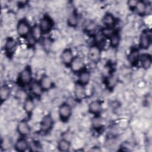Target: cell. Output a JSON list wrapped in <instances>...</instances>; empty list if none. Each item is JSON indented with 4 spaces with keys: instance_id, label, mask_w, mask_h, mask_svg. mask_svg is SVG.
<instances>
[{
    "instance_id": "52a82bcc",
    "label": "cell",
    "mask_w": 152,
    "mask_h": 152,
    "mask_svg": "<svg viewBox=\"0 0 152 152\" xmlns=\"http://www.w3.org/2000/svg\"><path fill=\"white\" fill-rule=\"evenodd\" d=\"M102 49L99 46L93 44L91 45L88 50V58L89 60L94 63L97 64L101 60Z\"/></svg>"
},
{
    "instance_id": "7402d4cb",
    "label": "cell",
    "mask_w": 152,
    "mask_h": 152,
    "mask_svg": "<svg viewBox=\"0 0 152 152\" xmlns=\"http://www.w3.org/2000/svg\"><path fill=\"white\" fill-rule=\"evenodd\" d=\"M11 94V88L8 84H3L0 89V100L2 104L8 100Z\"/></svg>"
},
{
    "instance_id": "5b68a950",
    "label": "cell",
    "mask_w": 152,
    "mask_h": 152,
    "mask_svg": "<svg viewBox=\"0 0 152 152\" xmlns=\"http://www.w3.org/2000/svg\"><path fill=\"white\" fill-rule=\"evenodd\" d=\"M17 33L18 35L24 39H26L30 34L31 26L29 22L25 18L20 19L17 24Z\"/></svg>"
},
{
    "instance_id": "5bb4252c",
    "label": "cell",
    "mask_w": 152,
    "mask_h": 152,
    "mask_svg": "<svg viewBox=\"0 0 152 152\" xmlns=\"http://www.w3.org/2000/svg\"><path fill=\"white\" fill-rule=\"evenodd\" d=\"M140 49L133 47L131 49L128 56V61L132 66H137L140 62Z\"/></svg>"
},
{
    "instance_id": "603a6c76",
    "label": "cell",
    "mask_w": 152,
    "mask_h": 152,
    "mask_svg": "<svg viewBox=\"0 0 152 152\" xmlns=\"http://www.w3.org/2000/svg\"><path fill=\"white\" fill-rule=\"evenodd\" d=\"M105 84L109 90H113L117 84L118 79L114 71H110L105 79Z\"/></svg>"
},
{
    "instance_id": "ffe728a7",
    "label": "cell",
    "mask_w": 152,
    "mask_h": 152,
    "mask_svg": "<svg viewBox=\"0 0 152 152\" xmlns=\"http://www.w3.org/2000/svg\"><path fill=\"white\" fill-rule=\"evenodd\" d=\"M90 80H91V73L86 68L78 74V79L76 82L86 87L89 84Z\"/></svg>"
},
{
    "instance_id": "d4e9b609",
    "label": "cell",
    "mask_w": 152,
    "mask_h": 152,
    "mask_svg": "<svg viewBox=\"0 0 152 152\" xmlns=\"http://www.w3.org/2000/svg\"><path fill=\"white\" fill-rule=\"evenodd\" d=\"M148 5L144 1L141 0L138 1L135 8V11L140 17H144L145 16L148 11Z\"/></svg>"
},
{
    "instance_id": "4fadbf2b",
    "label": "cell",
    "mask_w": 152,
    "mask_h": 152,
    "mask_svg": "<svg viewBox=\"0 0 152 152\" xmlns=\"http://www.w3.org/2000/svg\"><path fill=\"white\" fill-rule=\"evenodd\" d=\"M35 103L31 96H27L23 102V108L27 114L28 118H30L35 109Z\"/></svg>"
},
{
    "instance_id": "44dd1931",
    "label": "cell",
    "mask_w": 152,
    "mask_h": 152,
    "mask_svg": "<svg viewBox=\"0 0 152 152\" xmlns=\"http://www.w3.org/2000/svg\"><path fill=\"white\" fill-rule=\"evenodd\" d=\"M141 67L144 69H148L152 65V56L148 53H143L140 55V62Z\"/></svg>"
},
{
    "instance_id": "f546056e",
    "label": "cell",
    "mask_w": 152,
    "mask_h": 152,
    "mask_svg": "<svg viewBox=\"0 0 152 152\" xmlns=\"http://www.w3.org/2000/svg\"><path fill=\"white\" fill-rule=\"evenodd\" d=\"M40 42H41L42 46L44 50L48 52L49 50L52 45V39L49 37H43Z\"/></svg>"
},
{
    "instance_id": "3957f363",
    "label": "cell",
    "mask_w": 152,
    "mask_h": 152,
    "mask_svg": "<svg viewBox=\"0 0 152 152\" xmlns=\"http://www.w3.org/2000/svg\"><path fill=\"white\" fill-rule=\"evenodd\" d=\"M39 27L43 35L50 33L53 30L55 23L52 18L48 14H45L40 19L38 23Z\"/></svg>"
},
{
    "instance_id": "d6986e66",
    "label": "cell",
    "mask_w": 152,
    "mask_h": 152,
    "mask_svg": "<svg viewBox=\"0 0 152 152\" xmlns=\"http://www.w3.org/2000/svg\"><path fill=\"white\" fill-rule=\"evenodd\" d=\"M28 86L30 93L34 97L39 98L43 93V91L42 90L39 84V80H33Z\"/></svg>"
},
{
    "instance_id": "e0dca14e",
    "label": "cell",
    "mask_w": 152,
    "mask_h": 152,
    "mask_svg": "<svg viewBox=\"0 0 152 152\" xmlns=\"http://www.w3.org/2000/svg\"><path fill=\"white\" fill-rule=\"evenodd\" d=\"M102 21L104 27L115 28V25L116 24L117 19L112 13L107 12L103 15Z\"/></svg>"
},
{
    "instance_id": "6da1fadb",
    "label": "cell",
    "mask_w": 152,
    "mask_h": 152,
    "mask_svg": "<svg viewBox=\"0 0 152 152\" xmlns=\"http://www.w3.org/2000/svg\"><path fill=\"white\" fill-rule=\"evenodd\" d=\"M33 80L31 66L30 65H27L18 74L17 78V84L21 87H24L29 86Z\"/></svg>"
},
{
    "instance_id": "4dcf8cb0",
    "label": "cell",
    "mask_w": 152,
    "mask_h": 152,
    "mask_svg": "<svg viewBox=\"0 0 152 152\" xmlns=\"http://www.w3.org/2000/svg\"><path fill=\"white\" fill-rule=\"evenodd\" d=\"M116 29L115 28H109V27H103L100 30V33L107 40H108L110 37L114 33Z\"/></svg>"
},
{
    "instance_id": "d6a6232c",
    "label": "cell",
    "mask_w": 152,
    "mask_h": 152,
    "mask_svg": "<svg viewBox=\"0 0 152 152\" xmlns=\"http://www.w3.org/2000/svg\"><path fill=\"white\" fill-rule=\"evenodd\" d=\"M28 1H18L17 2V5L18 6L19 8H23L24 7H26L27 5Z\"/></svg>"
},
{
    "instance_id": "484cf974",
    "label": "cell",
    "mask_w": 152,
    "mask_h": 152,
    "mask_svg": "<svg viewBox=\"0 0 152 152\" xmlns=\"http://www.w3.org/2000/svg\"><path fill=\"white\" fill-rule=\"evenodd\" d=\"M30 36L37 43L40 42V41L43 38V34H42V32L38 24L35 23L33 26H31Z\"/></svg>"
},
{
    "instance_id": "2e32d148",
    "label": "cell",
    "mask_w": 152,
    "mask_h": 152,
    "mask_svg": "<svg viewBox=\"0 0 152 152\" xmlns=\"http://www.w3.org/2000/svg\"><path fill=\"white\" fill-rule=\"evenodd\" d=\"M39 82L43 92L49 91L55 86L52 78L46 74H42L39 80Z\"/></svg>"
},
{
    "instance_id": "cb8c5ba5",
    "label": "cell",
    "mask_w": 152,
    "mask_h": 152,
    "mask_svg": "<svg viewBox=\"0 0 152 152\" xmlns=\"http://www.w3.org/2000/svg\"><path fill=\"white\" fill-rule=\"evenodd\" d=\"M91 127L96 132H100L104 128V121L100 115L94 116L91 120Z\"/></svg>"
},
{
    "instance_id": "f1b7e54d",
    "label": "cell",
    "mask_w": 152,
    "mask_h": 152,
    "mask_svg": "<svg viewBox=\"0 0 152 152\" xmlns=\"http://www.w3.org/2000/svg\"><path fill=\"white\" fill-rule=\"evenodd\" d=\"M71 143L70 141L66 139H61L57 143V148L59 151L66 152L70 150Z\"/></svg>"
},
{
    "instance_id": "8fae6325",
    "label": "cell",
    "mask_w": 152,
    "mask_h": 152,
    "mask_svg": "<svg viewBox=\"0 0 152 152\" xmlns=\"http://www.w3.org/2000/svg\"><path fill=\"white\" fill-rule=\"evenodd\" d=\"M75 56L73 53V51L71 48H66L64 49L61 54V59L63 64L69 68Z\"/></svg>"
},
{
    "instance_id": "ba28073f",
    "label": "cell",
    "mask_w": 152,
    "mask_h": 152,
    "mask_svg": "<svg viewBox=\"0 0 152 152\" xmlns=\"http://www.w3.org/2000/svg\"><path fill=\"white\" fill-rule=\"evenodd\" d=\"M151 31L148 30H144L140 36L139 39V49L142 50H147L151 45Z\"/></svg>"
},
{
    "instance_id": "4316f807",
    "label": "cell",
    "mask_w": 152,
    "mask_h": 152,
    "mask_svg": "<svg viewBox=\"0 0 152 152\" xmlns=\"http://www.w3.org/2000/svg\"><path fill=\"white\" fill-rule=\"evenodd\" d=\"M78 21H79V17H78V12L77 10H74L71 12V13L69 15L67 18V20H66L67 25L70 27L75 28L78 24Z\"/></svg>"
},
{
    "instance_id": "1f68e13d",
    "label": "cell",
    "mask_w": 152,
    "mask_h": 152,
    "mask_svg": "<svg viewBox=\"0 0 152 152\" xmlns=\"http://www.w3.org/2000/svg\"><path fill=\"white\" fill-rule=\"evenodd\" d=\"M137 2H138L137 0H129L127 1V5H128V8L132 11H135V8Z\"/></svg>"
},
{
    "instance_id": "8992f818",
    "label": "cell",
    "mask_w": 152,
    "mask_h": 152,
    "mask_svg": "<svg viewBox=\"0 0 152 152\" xmlns=\"http://www.w3.org/2000/svg\"><path fill=\"white\" fill-rule=\"evenodd\" d=\"M18 47L17 41L12 37H8L5 39L4 45V50L5 55L8 58H11L14 55Z\"/></svg>"
},
{
    "instance_id": "30bf717a",
    "label": "cell",
    "mask_w": 152,
    "mask_h": 152,
    "mask_svg": "<svg viewBox=\"0 0 152 152\" xmlns=\"http://www.w3.org/2000/svg\"><path fill=\"white\" fill-rule=\"evenodd\" d=\"M103 109V102L100 99L91 101L88 105V111L93 116L100 115Z\"/></svg>"
},
{
    "instance_id": "7c38bea8",
    "label": "cell",
    "mask_w": 152,
    "mask_h": 152,
    "mask_svg": "<svg viewBox=\"0 0 152 152\" xmlns=\"http://www.w3.org/2000/svg\"><path fill=\"white\" fill-rule=\"evenodd\" d=\"M17 131L20 137H26L28 136L31 131L30 125L27 119L21 120L17 125Z\"/></svg>"
},
{
    "instance_id": "7a4b0ae2",
    "label": "cell",
    "mask_w": 152,
    "mask_h": 152,
    "mask_svg": "<svg viewBox=\"0 0 152 152\" xmlns=\"http://www.w3.org/2000/svg\"><path fill=\"white\" fill-rule=\"evenodd\" d=\"M55 121L53 116L50 113L45 115L40 121L39 132L42 134H49L53 128Z\"/></svg>"
},
{
    "instance_id": "83f0119b",
    "label": "cell",
    "mask_w": 152,
    "mask_h": 152,
    "mask_svg": "<svg viewBox=\"0 0 152 152\" xmlns=\"http://www.w3.org/2000/svg\"><path fill=\"white\" fill-rule=\"evenodd\" d=\"M108 40L109 41V46L110 48L113 49L117 48L121 42V35L119 31L116 29Z\"/></svg>"
},
{
    "instance_id": "ac0fdd59",
    "label": "cell",
    "mask_w": 152,
    "mask_h": 152,
    "mask_svg": "<svg viewBox=\"0 0 152 152\" xmlns=\"http://www.w3.org/2000/svg\"><path fill=\"white\" fill-rule=\"evenodd\" d=\"M30 147L29 143L26 137H20L15 142L14 148L15 151L18 152H24Z\"/></svg>"
},
{
    "instance_id": "9c48e42d",
    "label": "cell",
    "mask_w": 152,
    "mask_h": 152,
    "mask_svg": "<svg viewBox=\"0 0 152 152\" xmlns=\"http://www.w3.org/2000/svg\"><path fill=\"white\" fill-rule=\"evenodd\" d=\"M69 68L72 72L78 74L81 71L86 69V63L80 56L77 55L75 56Z\"/></svg>"
},
{
    "instance_id": "9a60e30c",
    "label": "cell",
    "mask_w": 152,
    "mask_h": 152,
    "mask_svg": "<svg viewBox=\"0 0 152 152\" xmlns=\"http://www.w3.org/2000/svg\"><path fill=\"white\" fill-rule=\"evenodd\" d=\"M74 99L78 102H82L86 97V87L76 82L74 88Z\"/></svg>"
},
{
    "instance_id": "277c9868",
    "label": "cell",
    "mask_w": 152,
    "mask_h": 152,
    "mask_svg": "<svg viewBox=\"0 0 152 152\" xmlns=\"http://www.w3.org/2000/svg\"><path fill=\"white\" fill-rule=\"evenodd\" d=\"M72 114L71 105L67 102L62 103L58 107V115L60 121L64 123L68 122Z\"/></svg>"
}]
</instances>
